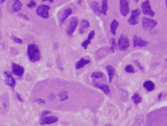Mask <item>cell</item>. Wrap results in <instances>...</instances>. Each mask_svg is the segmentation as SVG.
<instances>
[{"mask_svg": "<svg viewBox=\"0 0 167 126\" xmlns=\"http://www.w3.org/2000/svg\"><path fill=\"white\" fill-rule=\"evenodd\" d=\"M28 55L31 62H36L41 59V53L36 44H30L28 47Z\"/></svg>", "mask_w": 167, "mask_h": 126, "instance_id": "obj_1", "label": "cell"}, {"mask_svg": "<svg viewBox=\"0 0 167 126\" xmlns=\"http://www.w3.org/2000/svg\"><path fill=\"white\" fill-rule=\"evenodd\" d=\"M158 24L157 21L149 19L147 17L142 18V26L146 31H151Z\"/></svg>", "mask_w": 167, "mask_h": 126, "instance_id": "obj_2", "label": "cell"}, {"mask_svg": "<svg viewBox=\"0 0 167 126\" xmlns=\"http://www.w3.org/2000/svg\"><path fill=\"white\" fill-rule=\"evenodd\" d=\"M50 6L46 4H40L36 8V14L41 16L43 19H47L49 18V10H50Z\"/></svg>", "mask_w": 167, "mask_h": 126, "instance_id": "obj_3", "label": "cell"}, {"mask_svg": "<svg viewBox=\"0 0 167 126\" xmlns=\"http://www.w3.org/2000/svg\"><path fill=\"white\" fill-rule=\"evenodd\" d=\"M141 10L142 12L144 13V15H147V16H150L153 17L155 16V12L152 10L151 5H150V3L149 0H146L144 2L141 4Z\"/></svg>", "mask_w": 167, "mask_h": 126, "instance_id": "obj_4", "label": "cell"}, {"mask_svg": "<svg viewBox=\"0 0 167 126\" xmlns=\"http://www.w3.org/2000/svg\"><path fill=\"white\" fill-rule=\"evenodd\" d=\"M129 47V41L127 36L121 35L118 40V48L121 51H125Z\"/></svg>", "mask_w": 167, "mask_h": 126, "instance_id": "obj_5", "label": "cell"}, {"mask_svg": "<svg viewBox=\"0 0 167 126\" xmlns=\"http://www.w3.org/2000/svg\"><path fill=\"white\" fill-rule=\"evenodd\" d=\"M78 20L76 17H73L70 19V22L69 27H68V30H67V33L69 36H72L73 32H75L77 26H78Z\"/></svg>", "mask_w": 167, "mask_h": 126, "instance_id": "obj_6", "label": "cell"}, {"mask_svg": "<svg viewBox=\"0 0 167 126\" xmlns=\"http://www.w3.org/2000/svg\"><path fill=\"white\" fill-rule=\"evenodd\" d=\"M141 14V10L139 9H135V10H132V13H131V16L130 18L128 20L129 24L132 25V26H135L138 23V17Z\"/></svg>", "mask_w": 167, "mask_h": 126, "instance_id": "obj_7", "label": "cell"}, {"mask_svg": "<svg viewBox=\"0 0 167 126\" xmlns=\"http://www.w3.org/2000/svg\"><path fill=\"white\" fill-rule=\"evenodd\" d=\"M58 120H59V118L56 116L44 117H41L39 123L41 125H51V124H53L57 122Z\"/></svg>", "mask_w": 167, "mask_h": 126, "instance_id": "obj_8", "label": "cell"}, {"mask_svg": "<svg viewBox=\"0 0 167 126\" xmlns=\"http://www.w3.org/2000/svg\"><path fill=\"white\" fill-rule=\"evenodd\" d=\"M4 83L6 85L10 86V88L14 89L16 86V81H15L14 78L11 75V74L8 72H5L4 73Z\"/></svg>", "mask_w": 167, "mask_h": 126, "instance_id": "obj_9", "label": "cell"}, {"mask_svg": "<svg viewBox=\"0 0 167 126\" xmlns=\"http://www.w3.org/2000/svg\"><path fill=\"white\" fill-rule=\"evenodd\" d=\"M120 11L123 16H126L129 13V1L128 0H121L120 1Z\"/></svg>", "mask_w": 167, "mask_h": 126, "instance_id": "obj_10", "label": "cell"}, {"mask_svg": "<svg viewBox=\"0 0 167 126\" xmlns=\"http://www.w3.org/2000/svg\"><path fill=\"white\" fill-rule=\"evenodd\" d=\"M12 72L16 76L20 77L23 75V74L25 73V69L20 65L13 63H12Z\"/></svg>", "mask_w": 167, "mask_h": 126, "instance_id": "obj_11", "label": "cell"}, {"mask_svg": "<svg viewBox=\"0 0 167 126\" xmlns=\"http://www.w3.org/2000/svg\"><path fill=\"white\" fill-rule=\"evenodd\" d=\"M148 42L144 41L141 37H138L137 35H134L133 38V45L135 47H145L147 45Z\"/></svg>", "mask_w": 167, "mask_h": 126, "instance_id": "obj_12", "label": "cell"}, {"mask_svg": "<svg viewBox=\"0 0 167 126\" xmlns=\"http://www.w3.org/2000/svg\"><path fill=\"white\" fill-rule=\"evenodd\" d=\"M93 86H94L97 87L98 89H101V91H103V92L106 94H110V88L107 85H105V84H98V83L95 82V81H93Z\"/></svg>", "mask_w": 167, "mask_h": 126, "instance_id": "obj_13", "label": "cell"}, {"mask_svg": "<svg viewBox=\"0 0 167 126\" xmlns=\"http://www.w3.org/2000/svg\"><path fill=\"white\" fill-rule=\"evenodd\" d=\"M73 10L72 9L70 8V7H66V8L64 10L63 13H62V16H61V19H60V23L62 24L65 22V21L67 19H68V16H70V15H71V13H72Z\"/></svg>", "mask_w": 167, "mask_h": 126, "instance_id": "obj_14", "label": "cell"}, {"mask_svg": "<svg viewBox=\"0 0 167 126\" xmlns=\"http://www.w3.org/2000/svg\"><path fill=\"white\" fill-rule=\"evenodd\" d=\"M94 36H95V31L92 30L89 33V35H88L87 39H86L84 41H83L82 44H81V46H82L84 49H85V50H86V49H87L88 46H89V44L91 43V40H92V38H94Z\"/></svg>", "mask_w": 167, "mask_h": 126, "instance_id": "obj_15", "label": "cell"}, {"mask_svg": "<svg viewBox=\"0 0 167 126\" xmlns=\"http://www.w3.org/2000/svg\"><path fill=\"white\" fill-rule=\"evenodd\" d=\"M89 62L90 61H89V59H86L84 58H81L78 61H77L76 63V69H81V68H83L85 65L89 63Z\"/></svg>", "mask_w": 167, "mask_h": 126, "instance_id": "obj_16", "label": "cell"}, {"mask_svg": "<svg viewBox=\"0 0 167 126\" xmlns=\"http://www.w3.org/2000/svg\"><path fill=\"white\" fill-rule=\"evenodd\" d=\"M106 69H107V72H108V76H109V82L112 83L113 81V78L115 75V69L113 66L111 65H107L106 66Z\"/></svg>", "mask_w": 167, "mask_h": 126, "instance_id": "obj_17", "label": "cell"}, {"mask_svg": "<svg viewBox=\"0 0 167 126\" xmlns=\"http://www.w3.org/2000/svg\"><path fill=\"white\" fill-rule=\"evenodd\" d=\"M22 4L20 0H15L13 6H12V11L14 12V13L19 11L22 9Z\"/></svg>", "mask_w": 167, "mask_h": 126, "instance_id": "obj_18", "label": "cell"}, {"mask_svg": "<svg viewBox=\"0 0 167 126\" xmlns=\"http://www.w3.org/2000/svg\"><path fill=\"white\" fill-rule=\"evenodd\" d=\"M91 7H92V10H93L94 13H95L97 16H100V15H101V11L98 2H97V1H93V2L91 4Z\"/></svg>", "mask_w": 167, "mask_h": 126, "instance_id": "obj_19", "label": "cell"}, {"mask_svg": "<svg viewBox=\"0 0 167 126\" xmlns=\"http://www.w3.org/2000/svg\"><path fill=\"white\" fill-rule=\"evenodd\" d=\"M144 87L148 91H152L155 89V84L153 82H152L150 81H147L144 84Z\"/></svg>", "mask_w": 167, "mask_h": 126, "instance_id": "obj_20", "label": "cell"}, {"mask_svg": "<svg viewBox=\"0 0 167 126\" xmlns=\"http://www.w3.org/2000/svg\"><path fill=\"white\" fill-rule=\"evenodd\" d=\"M107 10H108V1H107V0H102V4H101V13H103L104 16H107Z\"/></svg>", "mask_w": 167, "mask_h": 126, "instance_id": "obj_21", "label": "cell"}, {"mask_svg": "<svg viewBox=\"0 0 167 126\" xmlns=\"http://www.w3.org/2000/svg\"><path fill=\"white\" fill-rule=\"evenodd\" d=\"M118 22L115 19H114V20L112 22L111 25H110V30H111V32L113 35H115L116 34V30H117L118 27Z\"/></svg>", "mask_w": 167, "mask_h": 126, "instance_id": "obj_22", "label": "cell"}, {"mask_svg": "<svg viewBox=\"0 0 167 126\" xmlns=\"http://www.w3.org/2000/svg\"><path fill=\"white\" fill-rule=\"evenodd\" d=\"M81 29H80V32H83V31L85 29H87L89 27V22L87 20H85V19H82L81 22Z\"/></svg>", "mask_w": 167, "mask_h": 126, "instance_id": "obj_23", "label": "cell"}, {"mask_svg": "<svg viewBox=\"0 0 167 126\" xmlns=\"http://www.w3.org/2000/svg\"><path fill=\"white\" fill-rule=\"evenodd\" d=\"M132 100L135 105H138L142 102V98H141V97L138 94H134L132 97Z\"/></svg>", "mask_w": 167, "mask_h": 126, "instance_id": "obj_24", "label": "cell"}, {"mask_svg": "<svg viewBox=\"0 0 167 126\" xmlns=\"http://www.w3.org/2000/svg\"><path fill=\"white\" fill-rule=\"evenodd\" d=\"M59 97L61 101H65V100L68 98V91H62L61 92H59Z\"/></svg>", "mask_w": 167, "mask_h": 126, "instance_id": "obj_25", "label": "cell"}, {"mask_svg": "<svg viewBox=\"0 0 167 126\" xmlns=\"http://www.w3.org/2000/svg\"><path fill=\"white\" fill-rule=\"evenodd\" d=\"M104 74L101 72H93L91 75V78L92 79H100V78H103Z\"/></svg>", "mask_w": 167, "mask_h": 126, "instance_id": "obj_26", "label": "cell"}, {"mask_svg": "<svg viewBox=\"0 0 167 126\" xmlns=\"http://www.w3.org/2000/svg\"><path fill=\"white\" fill-rule=\"evenodd\" d=\"M116 48H117V44L115 42V40L114 38L111 39V47H110V52L111 53H114L115 51Z\"/></svg>", "mask_w": 167, "mask_h": 126, "instance_id": "obj_27", "label": "cell"}, {"mask_svg": "<svg viewBox=\"0 0 167 126\" xmlns=\"http://www.w3.org/2000/svg\"><path fill=\"white\" fill-rule=\"evenodd\" d=\"M124 69L127 73H135V72L133 66H132V65H128V66H126V67H125Z\"/></svg>", "mask_w": 167, "mask_h": 126, "instance_id": "obj_28", "label": "cell"}, {"mask_svg": "<svg viewBox=\"0 0 167 126\" xmlns=\"http://www.w3.org/2000/svg\"><path fill=\"white\" fill-rule=\"evenodd\" d=\"M12 39L13 40V41H14L15 43H16V44H22V40L21 39V38H18V37H16V36H12Z\"/></svg>", "mask_w": 167, "mask_h": 126, "instance_id": "obj_29", "label": "cell"}, {"mask_svg": "<svg viewBox=\"0 0 167 126\" xmlns=\"http://www.w3.org/2000/svg\"><path fill=\"white\" fill-rule=\"evenodd\" d=\"M36 3L35 2L34 0H30V2L28 4V8H33V7H36Z\"/></svg>", "mask_w": 167, "mask_h": 126, "instance_id": "obj_30", "label": "cell"}, {"mask_svg": "<svg viewBox=\"0 0 167 126\" xmlns=\"http://www.w3.org/2000/svg\"><path fill=\"white\" fill-rule=\"evenodd\" d=\"M50 112H49V111H45V112H44L42 113V114H41V117H46L47 116L48 114H50Z\"/></svg>", "mask_w": 167, "mask_h": 126, "instance_id": "obj_31", "label": "cell"}, {"mask_svg": "<svg viewBox=\"0 0 167 126\" xmlns=\"http://www.w3.org/2000/svg\"><path fill=\"white\" fill-rule=\"evenodd\" d=\"M36 102H38V103H43V104L44 103V100L42 99H37V100H36Z\"/></svg>", "mask_w": 167, "mask_h": 126, "instance_id": "obj_32", "label": "cell"}, {"mask_svg": "<svg viewBox=\"0 0 167 126\" xmlns=\"http://www.w3.org/2000/svg\"><path fill=\"white\" fill-rule=\"evenodd\" d=\"M19 16H20V17L24 18V19H26V20H29V18L27 17V16H25V15H24V14H20V15H19Z\"/></svg>", "mask_w": 167, "mask_h": 126, "instance_id": "obj_33", "label": "cell"}, {"mask_svg": "<svg viewBox=\"0 0 167 126\" xmlns=\"http://www.w3.org/2000/svg\"><path fill=\"white\" fill-rule=\"evenodd\" d=\"M16 97H17L18 99H19V101H21V102H22L23 101V100H22V98H21V97H20V95H19V94H16Z\"/></svg>", "mask_w": 167, "mask_h": 126, "instance_id": "obj_34", "label": "cell"}, {"mask_svg": "<svg viewBox=\"0 0 167 126\" xmlns=\"http://www.w3.org/2000/svg\"><path fill=\"white\" fill-rule=\"evenodd\" d=\"M42 1H50V3H53V0H41Z\"/></svg>", "mask_w": 167, "mask_h": 126, "instance_id": "obj_35", "label": "cell"}, {"mask_svg": "<svg viewBox=\"0 0 167 126\" xmlns=\"http://www.w3.org/2000/svg\"><path fill=\"white\" fill-rule=\"evenodd\" d=\"M4 1H5V0H0V2L1 3H3Z\"/></svg>", "mask_w": 167, "mask_h": 126, "instance_id": "obj_36", "label": "cell"}, {"mask_svg": "<svg viewBox=\"0 0 167 126\" xmlns=\"http://www.w3.org/2000/svg\"><path fill=\"white\" fill-rule=\"evenodd\" d=\"M134 1H135V3H137V2H138V1H139V0H133Z\"/></svg>", "mask_w": 167, "mask_h": 126, "instance_id": "obj_37", "label": "cell"}, {"mask_svg": "<svg viewBox=\"0 0 167 126\" xmlns=\"http://www.w3.org/2000/svg\"><path fill=\"white\" fill-rule=\"evenodd\" d=\"M166 7H167V0L166 1Z\"/></svg>", "mask_w": 167, "mask_h": 126, "instance_id": "obj_38", "label": "cell"}]
</instances>
